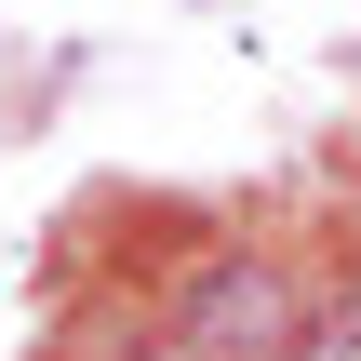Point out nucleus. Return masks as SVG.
I'll return each mask as SVG.
<instances>
[{
    "label": "nucleus",
    "instance_id": "1",
    "mask_svg": "<svg viewBox=\"0 0 361 361\" xmlns=\"http://www.w3.org/2000/svg\"><path fill=\"white\" fill-rule=\"evenodd\" d=\"M281 348H295V281L268 255H214L174 322V361H281Z\"/></svg>",
    "mask_w": 361,
    "mask_h": 361
},
{
    "label": "nucleus",
    "instance_id": "2",
    "mask_svg": "<svg viewBox=\"0 0 361 361\" xmlns=\"http://www.w3.org/2000/svg\"><path fill=\"white\" fill-rule=\"evenodd\" d=\"M281 361H361V335H295Z\"/></svg>",
    "mask_w": 361,
    "mask_h": 361
}]
</instances>
